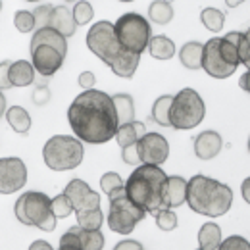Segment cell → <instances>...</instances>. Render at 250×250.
Instances as JSON below:
<instances>
[{"mask_svg": "<svg viewBox=\"0 0 250 250\" xmlns=\"http://www.w3.org/2000/svg\"><path fill=\"white\" fill-rule=\"evenodd\" d=\"M67 122L75 139L89 145H104L118 131V116L112 96L102 91H83L73 98L67 108Z\"/></svg>", "mask_w": 250, "mask_h": 250, "instance_id": "6da1fadb", "label": "cell"}, {"mask_svg": "<svg viewBox=\"0 0 250 250\" xmlns=\"http://www.w3.org/2000/svg\"><path fill=\"white\" fill-rule=\"evenodd\" d=\"M87 46L94 56H98L106 65H110V69L118 77H124V79L133 77L141 62V56L131 54L122 48L114 33V23L110 21L93 23V27L87 33Z\"/></svg>", "mask_w": 250, "mask_h": 250, "instance_id": "7a4b0ae2", "label": "cell"}, {"mask_svg": "<svg viewBox=\"0 0 250 250\" xmlns=\"http://www.w3.org/2000/svg\"><path fill=\"white\" fill-rule=\"evenodd\" d=\"M166 177L167 173L160 166L141 164L133 169V173L124 183L125 194L145 214H156L160 210H164L162 187Z\"/></svg>", "mask_w": 250, "mask_h": 250, "instance_id": "3957f363", "label": "cell"}, {"mask_svg": "<svg viewBox=\"0 0 250 250\" xmlns=\"http://www.w3.org/2000/svg\"><path fill=\"white\" fill-rule=\"evenodd\" d=\"M188 208L206 218H219L233 204V190L206 175H194L187 181Z\"/></svg>", "mask_w": 250, "mask_h": 250, "instance_id": "277c9868", "label": "cell"}, {"mask_svg": "<svg viewBox=\"0 0 250 250\" xmlns=\"http://www.w3.org/2000/svg\"><path fill=\"white\" fill-rule=\"evenodd\" d=\"M200 67L214 79H227L239 67L237 48L225 37H212L202 44Z\"/></svg>", "mask_w": 250, "mask_h": 250, "instance_id": "5b68a950", "label": "cell"}, {"mask_svg": "<svg viewBox=\"0 0 250 250\" xmlns=\"http://www.w3.org/2000/svg\"><path fill=\"white\" fill-rule=\"evenodd\" d=\"M50 202L52 198L46 196L44 192H39V190L23 192L14 206L16 219H20L23 225H33V227H39L41 231L50 233L56 229V216L52 214Z\"/></svg>", "mask_w": 250, "mask_h": 250, "instance_id": "8992f818", "label": "cell"}, {"mask_svg": "<svg viewBox=\"0 0 250 250\" xmlns=\"http://www.w3.org/2000/svg\"><path fill=\"white\" fill-rule=\"evenodd\" d=\"M85 156L83 143L71 135H54L42 146V160L52 171L75 169Z\"/></svg>", "mask_w": 250, "mask_h": 250, "instance_id": "52a82bcc", "label": "cell"}, {"mask_svg": "<svg viewBox=\"0 0 250 250\" xmlns=\"http://www.w3.org/2000/svg\"><path fill=\"white\" fill-rule=\"evenodd\" d=\"M206 106L202 96L194 89H181L171 98L169 106V127L173 129H194L202 124Z\"/></svg>", "mask_w": 250, "mask_h": 250, "instance_id": "ba28073f", "label": "cell"}, {"mask_svg": "<svg viewBox=\"0 0 250 250\" xmlns=\"http://www.w3.org/2000/svg\"><path fill=\"white\" fill-rule=\"evenodd\" d=\"M114 33L122 48L137 56H141L146 50L148 41L152 37L148 20H145L141 14H135V12H127L124 16H120L118 21L114 23Z\"/></svg>", "mask_w": 250, "mask_h": 250, "instance_id": "9c48e42d", "label": "cell"}, {"mask_svg": "<svg viewBox=\"0 0 250 250\" xmlns=\"http://www.w3.org/2000/svg\"><path fill=\"white\" fill-rule=\"evenodd\" d=\"M108 198H110L108 227H110L114 233H120V235H129V233H133V229L137 227V223H141L146 214L127 198L124 187L112 190V192L108 194Z\"/></svg>", "mask_w": 250, "mask_h": 250, "instance_id": "30bf717a", "label": "cell"}, {"mask_svg": "<svg viewBox=\"0 0 250 250\" xmlns=\"http://www.w3.org/2000/svg\"><path fill=\"white\" fill-rule=\"evenodd\" d=\"M27 167L21 158H0V194H12L25 187Z\"/></svg>", "mask_w": 250, "mask_h": 250, "instance_id": "8fae6325", "label": "cell"}, {"mask_svg": "<svg viewBox=\"0 0 250 250\" xmlns=\"http://www.w3.org/2000/svg\"><path fill=\"white\" fill-rule=\"evenodd\" d=\"M137 152L141 164L148 166H162L169 158V143L160 133H146L137 143Z\"/></svg>", "mask_w": 250, "mask_h": 250, "instance_id": "7c38bea8", "label": "cell"}, {"mask_svg": "<svg viewBox=\"0 0 250 250\" xmlns=\"http://www.w3.org/2000/svg\"><path fill=\"white\" fill-rule=\"evenodd\" d=\"M63 194L69 198L75 214L100 208V194L89 187L83 179H71L63 188Z\"/></svg>", "mask_w": 250, "mask_h": 250, "instance_id": "4fadbf2b", "label": "cell"}, {"mask_svg": "<svg viewBox=\"0 0 250 250\" xmlns=\"http://www.w3.org/2000/svg\"><path fill=\"white\" fill-rule=\"evenodd\" d=\"M29 52H31V63L35 67V71H39L42 77L54 75L63 65V60H65L63 54H60L56 48L46 46V44H41V46L33 48Z\"/></svg>", "mask_w": 250, "mask_h": 250, "instance_id": "5bb4252c", "label": "cell"}, {"mask_svg": "<svg viewBox=\"0 0 250 250\" xmlns=\"http://www.w3.org/2000/svg\"><path fill=\"white\" fill-rule=\"evenodd\" d=\"M162 202L167 210L183 206L187 202V181L179 175H167L162 187Z\"/></svg>", "mask_w": 250, "mask_h": 250, "instance_id": "9a60e30c", "label": "cell"}, {"mask_svg": "<svg viewBox=\"0 0 250 250\" xmlns=\"http://www.w3.org/2000/svg\"><path fill=\"white\" fill-rule=\"evenodd\" d=\"M223 148V139L221 135L208 129V131H202L200 135L194 137V154L200 160H212L221 152Z\"/></svg>", "mask_w": 250, "mask_h": 250, "instance_id": "2e32d148", "label": "cell"}, {"mask_svg": "<svg viewBox=\"0 0 250 250\" xmlns=\"http://www.w3.org/2000/svg\"><path fill=\"white\" fill-rule=\"evenodd\" d=\"M48 27H52L54 31H58L62 37H71L75 35L77 23L73 20V14L67 6H54L50 12V20H48Z\"/></svg>", "mask_w": 250, "mask_h": 250, "instance_id": "e0dca14e", "label": "cell"}, {"mask_svg": "<svg viewBox=\"0 0 250 250\" xmlns=\"http://www.w3.org/2000/svg\"><path fill=\"white\" fill-rule=\"evenodd\" d=\"M41 44H46V46L56 48L63 56L67 54V39L62 37L58 31H54L52 27H42V29L35 31V35H33V39H31V44H29V50L41 46Z\"/></svg>", "mask_w": 250, "mask_h": 250, "instance_id": "ac0fdd59", "label": "cell"}, {"mask_svg": "<svg viewBox=\"0 0 250 250\" xmlns=\"http://www.w3.org/2000/svg\"><path fill=\"white\" fill-rule=\"evenodd\" d=\"M8 79L12 87H29L35 81V67L27 60H18L10 63Z\"/></svg>", "mask_w": 250, "mask_h": 250, "instance_id": "d6986e66", "label": "cell"}, {"mask_svg": "<svg viewBox=\"0 0 250 250\" xmlns=\"http://www.w3.org/2000/svg\"><path fill=\"white\" fill-rule=\"evenodd\" d=\"M146 127L143 122H131V124L120 125L118 131H116V141L118 145L125 148V146H131V145H137L139 139H143L146 135Z\"/></svg>", "mask_w": 250, "mask_h": 250, "instance_id": "ffe728a7", "label": "cell"}, {"mask_svg": "<svg viewBox=\"0 0 250 250\" xmlns=\"http://www.w3.org/2000/svg\"><path fill=\"white\" fill-rule=\"evenodd\" d=\"M112 104H114V110H116V116H118V124L125 125L135 122V102H133V96L127 93H118L112 96Z\"/></svg>", "mask_w": 250, "mask_h": 250, "instance_id": "44dd1931", "label": "cell"}, {"mask_svg": "<svg viewBox=\"0 0 250 250\" xmlns=\"http://www.w3.org/2000/svg\"><path fill=\"white\" fill-rule=\"evenodd\" d=\"M146 48H148L150 56L156 58V60H171L175 56V42L166 35L150 37Z\"/></svg>", "mask_w": 250, "mask_h": 250, "instance_id": "7402d4cb", "label": "cell"}, {"mask_svg": "<svg viewBox=\"0 0 250 250\" xmlns=\"http://www.w3.org/2000/svg\"><path fill=\"white\" fill-rule=\"evenodd\" d=\"M221 227L214 221H206L198 231V245L202 250H218L221 245Z\"/></svg>", "mask_w": 250, "mask_h": 250, "instance_id": "603a6c76", "label": "cell"}, {"mask_svg": "<svg viewBox=\"0 0 250 250\" xmlns=\"http://www.w3.org/2000/svg\"><path fill=\"white\" fill-rule=\"evenodd\" d=\"M6 120H8L10 127L16 133H20V135L29 133V129H31V116H29V112L23 106H12V108H8L6 110Z\"/></svg>", "mask_w": 250, "mask_h": 250, "instance_id": "cb8c5ba5", "label": "cell"}, {"mask_svg": "<svg viewBox=\"0 0 250 250\" xmlns=\"http://www.w3.org/2000/svg\"><path fill=\"white\" fill-rule=\"evenodd\" d=\"M179 60L187 69H200L202 63V42L188 41L179 50Z\"/></svg>", "mask_w": 250, "mask_h": 250, "instance_id": "d4e9b609", "label": "cell"}, {"mask_svg": "<svg viewBox=\"0 0 250 250\" xmlns=\"http://www.w3.org/2000/svg\"><path fill=\"white\" fill-rule=\"evenodd\" d=\"M227 41H231L237 48V56H239V63L247 65L249 67L250 63V35L249 31H229L225 35Z\"/></svg>", "mask_w": 250, "mask_h": 250, "instance_id": "484cf974", "label": "cell"}, {"mask_svg": "<svg viewBox=\"0 0 250 250\" xmlns=\"http://www.w3.org/2000/svg\"><path fill=\"white\" fill-rule=\"evenodd\" d=\"M148 18L154 23H158V25H166L173 18V6L169 2H166V0L150 2V6H148Z\"/></svg>", "mask_w": 250, "mask_h": 250, "instance_id": "4316f807", "label": "cell"}, {"mask_svg": "<svg viewBox=\"0 0 250 250\" xmlns=\"http://www.w3.org/2000/svg\"><path fill=\"white\" fill-rule=\"evenodd\" d=\"M171 98L169 94H162L158 96L152 104V120L162 127H169V106H171Z\"/></svg>", "mask_w": 250, "mask_h": 250, "instance_id": "83f0119b", "label": "cell"}, {"mask_svg": "<svg viewBox=\"0 0 250 250\" xmlns=\"http://www.w3.org/2000/svg\"><path fill=\"white\" fill-rule=\"evenodd\" d=\"M200 20L204 23V27L212 33H219L223 29V23H225V14L218 10V8H204L200 12Z\"/></svg>", "mask_w": 250, "mask_h": 250, "instance_id": "f1b7e54d", "label": "cell"}, {"mask_svg": "<svg viewBox=\"0 0 250 250\" xmlns=\"http://www.w3.org/2000/svg\"><path fill=\"white\" fill-rule=\"evenodd\" d=\"M102 223H104V216L100 208L89 210V212H77V225L85 231H100Z\"/></svg>", "mask_w": 250, "mask_h": 250, "instance_id": "f546056e", "label": "cell"}, {"mask_svg": "<svg viewBox=\"0 0 250 250\" xmlns=\"http://www.w3.org/2000/svg\"><path fill=\"white\" fill-rule=\"evenodd\" d=\"M77 233H79L83 250H102V247H104V235L100 231H85V229H81L77 225Z\"/></svg>", "mask_w": 250, "mask_h": 250, "instance_id": "4dcf8cb0", "label": "cell"}, {"mask_svg": "<svg viewBox=\"0 0 250 250\" xmlns=\"http://www.w3.org/2000/svg\"><path fill=\"white\" fill-rule=\"evenodd\" d=\"M73 14V20L77 25H87L89 21H93L94 18V10H93V4L91 2H77L71 10Z\"/></svg>", "mask_w": 250, "mask_h": 250, "instance_id": "1f68e13d", "label": "cell"}, {"mask_svg": "<svg viewBox=\"0 0 250 250\" xmlns=\"http://www.w3.org/2000/svg\"><path fill=\"white\" fill-rule=\"evenodd\" d=\"M50 208H52V214L56 216V219H58V218H67V216L73 212V206H71L69 198H67L63 192L52 198V202H50Z\"/></svg>", "mask_w": 250, "mask_h": 250, "instance_id": "d6a6232c", "label": "cell"}, {"mask_svg": "<svg viewBox=\"0 0 250 250\" xmlns=\"http://www.w3.org/2000/svg\"><path fill=\"white\" fill-rule=\"evenodd\" d=\"M154 218H156L158 229H162V231H173L177 227V216H175L173 210L164 208V210L154 214Z\"/></svg>", "mask_w": 250, "mask_h": 250, "instance_id": "836d02e7", "label": "cell"}, {"mask_svg": "<svg viewBox=\"0 0 250 250\" xmlns=\"http://www.w3.org/2000/svg\"><path fill=\"white\" fill-rule=\"evenodd\" d=\"M14 25H16L18 31L31 33L35 31V18H33V14L29 10H20L14 16Z\"/></svg>", "mask_w": 250, "mask_h": 250, "instance_id": "e575fe53", "label": "cell"}, {"mask_svg": "<svg viewBox=\"0 0 250 250\" xmlns=\"http://www.w3.org/2000/svg\"><path fill=\"white\" fill-rule=\"evenodd\" d=\"M60 250H83L79 233H77V225L69 227L62 235V239H60Z\"/></svg>", "mask_w": 250, "mask_h": 250, "instance_id": "d590c367", "label": "cell"}, {"mask_svg": "<svg viewBox=\"0 0 250 250\" xmlns=\"http://www.w3.org/2000/svg\"><path fill=\"white\" fill-rule=\"evenodd\" d=\"M122 187H124V179H122L120 173H116V171H108V173H104V175L100 177V188H102L106 194H110L112 190L122 188Z\"/></svg>", "mask_w": 250, "mask_h": 250, "instance_id": "8d00e7d4", "label": "cell"}, {"mask_svg": "<svg viewBox=\"0 0 250 250\" xmlns=\"http://www.w3.org/2000/svg\"><path fill=\"white\" fill-rule=\"evenodd\" d=\"M50 12H52V6L48 4H41L33 10V18H35V31L42 29V27H48V20H50Z\"/></svg>", "mask_w": 250, "mask_h": 250, "instance_id": "74e56055", "label": "cell"}, {"mask_svg": "<svg viewBox=\"0 0 250 250\" xmlns=\"http://www.w3.org/2000/svg\"><path fill=\"white\" fill-rule=\"evenodd\" d=\"M218 250H250L249 239L241 237V235H231L225 241H221Z\"/></svg>", "mask_w": 250, "mask_h": 250, "instance_id": "f35d334b", "label": "cell"}, {"mask_svg": "<svg viewBox=\"0 0 250 250\" xmlns=\"http://www.w3.org/2000/svg\"><path fill=\"white\" fill-rule=\"evenodd\" d=\"M122 160L129 166H141V160H139V152H137V145H131V146H125L122 148Z\"/></svg>", "mask_w": 250, "mask_h": 250, "instance_id": "ab89813d", "label": "cell"}, {"mask_svg": "<svg viewBox=\"0 0 250 250\" xmlns=\"http://www.w3.org/2000/svg\"><path fill=\"white\" fill-rule=\"evenodd\" d=\"M50 100V89L46 87V85H39L37 89H35V93H33V102L37 104V106H42V104H46Z\"/></svg>", "mask_w": 250, "mask_h": 250, "instance_id": "60d3db41", "label": "cell"}, {"mask_svg": "<svg viewBox=\"0 0 250 250\" xmlns=\"http://www.w3.org/2000/svg\"><path fill=\"white\" fill-rule=\"evenodd\" d=\"M10 63L12 62H0V93L6 91V89H12L10 85V79H8V69H10Z\"/></svg>", "mask_w": 250, "mask_h": 250, "instance_id": "b9f144b4", "label": "cell"}, {"mask_svg": "<svg viewBox=\"0 0 250 250\" xmlns=\"http://www.w3.org/2000/svg\"><path fill=\"white\" fill-rule=\"evenodd\" d=\"M94 83H96V79H94L93 71H83V73L79 75V85H81L85 91H91L94 87Z\"/></svg>", "mask_w": 250, "mask_h": 250, "instance_id": "7bdbcfd3", "label": "cell"}, {"mask_svg": "<svg viewBox=\"0 0 250 250\" xmlns=\"http://www.w3.org/2000/svg\"><path fill=\"white\" fill-rule=\"evenodd\" d=\"M114 250H145L143 249V245L139 243V241H133V239H124V241H120Z\"/></svg>", "mask_w": 250, "mask_h": 250, "instance_id": "ee69618b", "label": "cell"}, {"mask_svg": "<svg viewBox=\"0 0 250 250\" xmlns=\"http://www.w3.org/2000/svg\"><path fill=\"white\" fill-rule=\"evenodd\" d=\"M29 250H54V249H52V245H50V243H46V241L39 239V241H33Z\"/></svg>", "mask_w": 250, "mask_h": 250, "instance_id": "f6af8a7d", "label": "cell"}, {"mask_svg": "<svg viewBox=\"0 0 250 250\" xmlns=\"http://www.w3.org/2000/svg\"><path fill=\"white\" fill-rule=\"evenodd\" d=\"M249 81H250V71L247 69V71H245V73L241 75V81H239L241 89H243V91H247V93L250 91V83H249Z\"/></svg>", "mask_w": 250, "mask_h": 250, "instance_id": "bcb514c9", "label": "cell"}, {"mask_svg": "<svg viewBox=\"0 0 250 250\" xmlns=\"http://www.w3.org/2000/svg\"><path fill=\"white\" fill-rule=\"evenodd\" d=\"M249 187H250V179L249 177H247V179H245V181H243V198H245V200H247V202H249Z\"/></svg>", "mask_w": 250, "mask_h": 250, "instance_id": "7dc6e473", "label": "cell"}, {"mask_svg": "<svg viewBox=\"0 0 250 250\" xmlns=\"http://www.w3.org/2000/svg\"><path fill=\"white\" fill-rule=\"evenodd\" d=\"M6 114V96L0 93V118Z\"/></svg>", "mask_w": 250, "mask_h": 250, "instance_id": "c3c4849f", "label": "cell"}, {"mask_svg": "<svg viewBox=\"0 0 250 250\" xmlns=\"http://www.w3.org/2000/svg\"><path fill=\"white\" fill-rule=\"evenodd\" d=\"M239 4H241V2H227L229 8H235V6H239Z\"/></svg>", "mask_w": 250, "mask_h": 250, "instance_id": "681fc988", "label": "cell"}, {"mask_svg": "<svg viewBox=\"0 0 250 250\" xmlns=\"http://www.w3.org/2000/svg\"><path fill=\"white\" fill-rule=\"evenodd\" d=\"M0 10H2V2H0Z\"/></svg>", "mask_w": 250, "mask_h": 250, "instance_id": "f907efd6", "label": "cell"}, {"mask_svg": "<svg viewBox=\"0 0 250 250\" xmlns=\"http://www.w3.org/2000/svg\"><path fill=\"white\" fill-rule=\"evenodd\" d=\"M198 250H202V249H198Z\"/></svg>", "mask_w": 250, "mask_h": 250, "instance_id": "816d5d0a", "label": "cell"}]
</instances>
